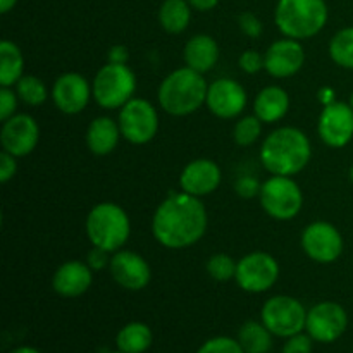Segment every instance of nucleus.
Here are the masks:
<instances>
[{
    "label": "nucleus",
    "instance_id": "obj_41",
    "mask_svg": "<svg viewBox=\"0 0 353 353\" xmlns=\"http://www.w3.org/2000/svg\"><path fill=\"white\" fill-rule=\"evenodd\" d=\"M192 9L200 10V12H209V10L216 9L219 0H188Z\"/></svg>",
    "mask_w": 353,
    "mask_h": 353
},
{
    "label": "nucleus",
    "instance_id": "obj_5",
    "mask_svg": "<svg viewBox=\"0 0 353 353\" xmlns=\"http://www.w3.org/2000/svg\"><path fill=\"white\" fill-rule=\"evenodd\" d=\"M86 236L93 247L116 254L128 241L131 223L123 207L112 202H102L90 210L86 217Z\"/></svg>",
    "mask_w": 353,
    "mask_h": 353
},
{
    "label": "nucleus",
    "instance_id": "obj_2",
    "mask_svg": "<svg viewBox=\"0 0 353 353\" xmlns=\"http://www.w3.org/2000/svg\"><path fill=\"white\" fill-rule=\"evenodd\" d=\"M312 147L307 134L299 128L285 126L272 131L261 148L262 165L272 176H293L307 168Z\"/></svg>",
    "mask_w": 353,
    "mask_h": 353
},
{
    "label": "nucleus",
    "instance_id": "obj_3",
    "mask_svg": "<svg viewBox=\"0 0 353 353\" xmlns=\"http://www.w3.org/2000/svg\"><path fill=\"white\" fill-rule=\"evenodd\" d=\"M209 86L202 72L192 68H179L162 79L157 99L162 109L171 116H188L205 103Z\"/></svg>",
    "mask_w": 353,
    "mask_h": 353
},
{
    "label": "nucleus",
    "instance_id": "obj_38",
    "mask_svg": "<svg viewBox=\"0 0 353 353\" xmlns=\"http://www.w3.org/2000/svg\"><path fill=\"white\" fill-rule=\"evenodd\" d=\"M17 157H14V155L7 154V152L2 150V154H0V181L6 185L7 181H10V179L14 178V174H16L17 171V162H16Z\"/></svg>",
    "mask_w": 353,
    "mask_h": 353
},
{
    "label": "nucleus",
    "instance_id": "obj_31",
    "mask_svg": "<svg viewBox=\"0 0 353 353\" xmlns=\"http://www.w3.org/2000/svg\"><path fill=\"white\" fill-rule=\"evenodd\" d=\"M236 264L228 254H214L207 261V272L216 281H230L236 274Z\"/></svg>",
    "mask_w": 353,
    "mask_h": 353
},
{
    "label": "nucleus",
    "instance_id": "obj_14",
    "mask_svg": "<svg viewBox=\"0 0 353 353\" xmlns=\"http://www.w3.org/2000/svg\"><path fill=\"white\" fill-rule=\"evenodd\" d=\"M40 140V126L28 114H14L10 119L2 123L0 145L3 152L14 157H26L37 148Z\"/></svg>",
    "mask_w": 353,
    "mask_h": 353
},
{
    "label": "nucleus",
    "instance_id": "obj_43",
    "mask_svg": "<svg viewBox=\"0 0 353 353\" xmlns=\"http://www.w3.org/2000/svg\"><path fill=\"white\" fill-rule=\"evenodd\" d=\"M17 0H0V12L7 14L16 7Z\"/></svg>",
    "mask_w": 353,
    "mask_h": 353
},
{
    "label": "nucleus",
    "instance_id": "obj_22",
    "mask_svg": "<svg viewBox=\"0 0 353 353\" xmlns=\"http://www.w3.org/2000/svg\"><path fill=\"white\" fill-rule=\"evenodd\" d=\"M255 116L265 124L283 119L290 110V95L281 86H268L261 90L254 102Z\"/></svg>",
    "mask_w": 353,
    "mask_h": 353
},
{
    "label": "nucleus",
    "instance_id": "obj_7",
    "mask_svg": "<svg viewBox=\"0 0 353 353\" xmlns=\"http://www.w3.org/2000/svg\"><path fill=\"white\" fill-rule=\"evenodd\" d=\"M261 205L269 217L290 221L303 207V193L290 176H272L261 186Z\"/></svg>",
    "mask_w": 353,
    "mask_h": 353
},
{
    "label": "nucleus",
    "instance_id": "obj_39",
    "mask_svg": "<svg viewBox=\"0 0 353 353\" xmlns=\"http://www.w3.org/2000/svg\"><path fill=\"white\" fill-rule=\"evenodd\" d=\"M110 252L103 250V248L93 247L88 254V265L92 268V271H102L103 268L110 264L109 259Z\"/></svg>",
    "mask_w": 353,
    "mask_h": 353
},
{
    "label": "nucleus",
    "instance_id": "obj_23",
    "mask_svg": "<svg viewBox=\"0 0 353 353\" xmlns=\"http://www.w3.org/2000/svg\"><path fill=\"white\" fill-rule=\"evenodd\" d=\"M119 137H123L119 124L114 123L110 117H97L86 130V145L92 154L107 155L117 147Z\"/></svg>",
    "mask_w": 353,
    "mask_h": 353
},
{
    "label": "nucleus",
    "instance_id": "obj_27",
    "mask_svg": "<svg viewBox=\"0 0 353 353\" xmlns=\"http://www.w3.org/2000/svg\"><path fill=\"white\" fill-rule=\"evenodd\" d=\"M272 336L274 334L264 326L262 321H247L241 324L236 340L245 353H269L272 347Z\"/></svg>",
    "mask_w": 353,
    "mask_h": 353
},
{
    "label": "nucleus",
    "instance_id": "obj_15",
    "mask_svg": "<svg viewBox=\"0 0 353 353\" xmlns=\"http://www.w3.org/2000/svg\"><path fill=\"white\" fill-rule=\"evenodd\" d=\"M110 276L124 290L140 292L152 281V269L140 254L131 250H119L110 259Z\"/></svg>",
    "mask_w": 353,
    "mask_h": 353
},
{
    "label": "nucleus",
    "instance_id": "obj_9",
    "mask_svg": "<svg viewBox=\"0 0 353 353\" xmlns=\"http://www.w3.org/2000/svg\"><path fill=\"white\" fill-rule=\"evenodd\" d=\"M121 134L133 145H145L154 140L159 130L155 107L145 99H131L119 110Z\"/></svg>",
    "mask_w": 353,
    "mask_h": 353
},
{
    "label": "nucleus",
    "instance_id": "obj_18",
    "mask_svg": "<svg viewBox=\"0 0 353 353\" xmlns=\"http://www.w3.org/2000/svg\"><path fill=\"white\" fill-rule=\"evenodd\" d=\"M305 64V50L300 40L283 38L274 41L264 54V69L272 78H290Z\"/></svg>",
    "mask_w": 353,
    "mask_h": 353
},
{
    "label": "nucleus",
    "instance_id": "obj_35",
    "mask_svg": "<svg viewBox=\"0 0 353 353\" xmlns=\"http://www.w3.org/2000/svg\"><path fill=\"white\" fill-rule=\"evenodd\" d=\"M314 340L310 334L299 333L295 336L286 338L285 345H283V353H312Z\"/></svg>",
    "mask_w": 353,
    "mask_h": 353
},
{
    "label": "nucleus",
    "instance_id": "obj_46",
    "mask_svg": "<svg viewBox=\"0 0 353 353\" xmlns=\"http://www.w3.org/2000/svg\"><path fill=\"white\" fill-rule=\"evenodd\" d=\"M350 105L353 107V92H352V97H350Z\"/></svg>",
    "mask_w": 353,
    "mask_h": 353
},
{
    "label": "nucleus",
    "instance_id": "obj_4",
    "mask_svg": "<svg viewBox=\"0 0 353 353\" xmlns=\"http://www.w3.org/2000/svg\"><path fill=\"white\" fill-rule=\"evenodd\" d=\"M327 3L324 0H278L274 10L276 26L286 38L307 40L326 26Z\"/></svg>",
    "mask_w": 353,
    "mask_h": 353
},
{
    "label": "nucleus",
    "instance_id": "obj_20",
    "mask_svg": "<svg viewBox=\"0 0 353 353\" xmlns=\"http://www.w3.org/2000/svg\"><path fill=\"white\" fill-rule=\"evenodd\" d=\"M93 281V271L79 261L64 262L52 278V288L64 299H78L85 295Z\"/></svg>",
    "mask_w": 353,
    "mask_h": 353
},
{
    "label": "nucleus",
    "instance_id": "obj_36",
    "mask_svg": "<svg viewBox=\"0 0 353 353\" xmlns=\"http://www.w3.org/2000/svg\"><path fill=\"white\" fill-rule=\"evenodd\" d=\"M240 69L247 74H257L261 69H264V57L257 50H245L240 55Z\"/></svg>",
    "mask_w": 353,
    "mask_h": 353
},
{
    "label": "nucleus",
    "instance_id": "obj_8",
    "mask_svg": "<svg viewBox=\"0 0 353 353\" xmlns=\"http://www.w3.org/2000/svg\"><path fill=\"white\" fill-rule=\"evenodd\" d=\"M307 312L300 300L286 295H276L264 303L261 321L278 338H290L303 333L307 324Z\"/></svg>",
    "mask_w": 353,
    "mask_h": 353
},
{
    "label": "nucleus",
    "instance_id": "obj_24",
    "mask_svg": "<svg viewBox=\"0 0 353 353\" xmlns=\"http://www.w3.org/2000/svg\"><path fill=\"white\" fill-rule=\"evenodd\" d=\"M154 343V333L145 323L126 324L116 336V347L124 353H145Z\"/></svg>",
    "mask_w": 353,
    "mask_h": 353
},
{
    "label": "nucleus",
    "instance_id": "obj_16",
    "mask_svg": "<svg viewBox=\"0 0 353 353\" xmlns=\"http://www.w3.org/2000/svg\"><path fill=\"white\" fill-rule=\"evenodd\" d=\"M92 95V86L79 72H65L59 76L52 86V100L55 107L69 116L85 110Z\"/></svg>",
    "mask_w": 353,
    "mask_h": 353
},
{
    "label": "nucleus",
    "instance_id": "obj_29",
    "mask_svg": "<svg viewBox=\"0 0 353 353\" xmlns=\"http://www.w3.org/2000/svg\"><path fill=\"white\" fill-rule=\"evenodd\" d=\"M16 93L21 99V102H24L30 107H38L47 100L48 92L45 88V85L41 83V79H38L37 76L24 74L19 81L16 83Z\"/></svg>",
    "mask_w": 353,
    "mask_h": 353
},
{
    "label": "nucleus",
    "instance_id": "obj_10",
    "mask_svg": "<svg viewBox=\"0 0 353 353\" xmlns=\"http://www.w3.org/2000/svg\"><path fill=\"white\" fill-rule=\"evenodd\" d=\"M279 278V264L271 254L252 252L238 261L236 279L238 286L248 293L269 292Z\"/></svg>",
    "mask_w": 353,
    "mask_h": 353
},
{
    "label": "nucleus",
    "instance_id": "obj_47",
    "mask_svg": "<svg viewBox=\"0 0 353 353\" xmlns=\"http://www.w3.org/2000/svg\"><path fill=\"white\" fill-rule=\"evenodd\" d=\"M110 353H124V352H119V350H117V352H110Z\"/></svg>",
    "mask_w": 353,
    "mask_h": 353
},
{
    "label": "nucleus",
    "instance_id": "obj_30",
    "mask_svg": "<svg viewBox=\"0 0 353 353\" xmlns=\"http://www.w3.org/2000/svg\"><path fill=\"white\" fill-rule=\"evenodd\" d=\"M262 133V121L257 116H245L234 124L233 140L240 147H250Z\"/></svg>",
    "mask_w": 353,
    "mask_h": 353
},
{
    "label": "nucleus",
    "instance_id": "obj_42",
    "mask_svg": "<svg viewBox=\"0 0 353 353\" xmlns=\"http://www.w3.org/2000/svg\"><path fill=\"white\" fill-rule=\"evenodd\" d=\"M319 100H321V103H323V105H327V103L334 102V100H333V90H330V88L321 90Z\"/></svg>",
    "mask_w": 353,
    "mask_h": 353
},
{
    "label": "nucleus",
    "instance_id": "obj_34",
    "mask_svg": "<svg viewBox=\"0 0 353 353\" xmlns=\"http://www.w3.org/2000/svg\"><path fill=\"white\" fill-rule=\"evenodd\" d=\"M238 26H240L241 33L248 38H259L264 31L261 19L254 12H241L238 16Z\"/></svg>",
    "mask_w": 353,
    "mask_h": 353
},
{
    "label": "nucleus",
    "instance_id": "obj_21",
    "mask_svg": "<svg viewBox=\"0 0 353 353\" xmlns=\"http://www.w3.org/2000/svg\"><path fill=\"white\" fill-rule=\"evenodd\" d=\"M219 45L209 34H195L185 45V62L196 72L212 71L219 61Z\"/></svg>",
    "mask_w": 353,
    "mask_h": 353
},
{
    "label": "nucleus",
    "instance_id": "obj_32",
    "mask_svg": "<svg viewBox=\"0 0 353 353\" xmlns=\"http://www.w3.org/2000/svg\"><path fill=\"white\" fill-rule=\"evenodd\" d=\"M196 353H245V350L234 338L216 336L207 340Z\"/></svg>",
    "mask_w": 353,
    "mask_h": 353
},
{
    "label": "nucleus",
    "instance_id": "obj_25",
    "mask_svg": "<svg viewBox=\"0 0 353 353\" xmlns=\"http://www.w3.org/2000/svg\"><path fill=\"white\" fill-rule=\"evenodd\" d=\"M192 6L188 0H164L159 9V23L162 30L171 34H179L190 26Z\"/></svg>",
    "mask_w": 353,
    "mask_h": 353
},
{
    "label": "nucleus",
    "instance_id": "obj_45",
    "mask_svg": "<svg viewBox=\"0 0 353 353\" xmlns=\"http://www.w3.org/2000/svg\"><path fill=\"white\" fill-rule=\"evenodd\" d=\"M350 179L353 181V165H352V169H350Z\"/></svg>",
    "mask_w": 353,
    "mask_h": 353
},
{
    "label": "nucleus",
    "instance_id": "obj_6",
    "mask_svg": "<svg viewBox=\"0 0 353 353\" xmlns=\"http://www.w3.org/2000/svg\"><path fill=\"white\" fill-rule=\"evenodd\" d=\"M92 92L102 109H121L137 92V76L126 64L107 62L97 72Z\"/></svg>",
    "mask_w": 353,
    "mask_h": 353
},
{
    "label": "nucleus",
    "instance_id": "obj_44",
    "mask_svg": "<svg viewBox=\"0 0 353 353\" xmlns=\"http://www.w3.org/2000/svg\"><path fill=\"white\" fill-rule=\"evenodd\" d=\"M9 353H41L38 348L34 347H28V345H23V347H17L14 350H10Z\"/></svg>",
    "mask_w": 353,
    "mask_h": 353
},
{
    "label": "nucleus",
    "instance_id": "obj_11",
    "mask_svg": "<svg viewBox=\"0 0 353 353\" xmlns=\"http://www.w3.org/2000/svg\"><path fill=\"white\" fill-rule=\"evenodd\" d=\"M348 327V314L340 303L321 302L307 312L305 331L317 343H334Z\"/></svg>",
    "mask_w": 353,
    "mask_h": 353
},
{
    "label": "nucleus",
    "instance_id": "obj_12",
    "mask_svg": "<svg viewBox=\"0 0 353 353\" xmlns=\"http://www.w3.org/2000/svg\"><path fill=\"white\" fill-rule=\"evenodd\" d=\"M343 236L336 226L326 221L309 224L302 233V248L317 264H331L343 254Z\"/></svg>",
    "mask_w": 353,
    "mask_h": 353
},
{
    "label": "nucleus",
    "instance_id": "obj_19",
    "mask_svg": "<svg viewBox=\"0 0 353 353\" xmlns=\"http://www.w3.org/2000/svg\"><path fill=\"white\" fill-rule=\"evenodd\" d=\"M221 179L223 174L216 162L210 159H196L183 169L179 176V186L185 193L200 199L216 192L221 185Z\"/></svg>",
    "mask_w": 353,
    "mask_h": 353
},
{
    "label": "nucleus",
    "instance_id": "obj_13",
    "mask_svg": "<svg viewBox=\"0 0 353 353\" xmlns=\"http://www.w3.org/2000/svg\"><path fill=\"white\" fill-rule=\"evenodd\" d=\"M321 140L331 148H343L353 138V107L345 102H331L324 105L317 121Z\"/></svg>",
    "mask_w": 353,
    "mask_h": 353
},
{
    "label": "nucleus",
    "instance_id": "obj_40",
    "mask_svg": "<svg viewBox=\"0 0 353 353\" xmlns=\"http://www.w3.org/2000/svg\"><path fill=\"white\" fill-rule=\"evenodd\" d=\"M107 59H109V62H114V64H126L130 54H128V48L124 45H114V47L109 48Z\"/></svg>",
    "mask_w": 353,
    "mask_h": 353
},
{
    "label": "nucleus",
    "instance_id": "obj_37",
    "mask_svg": "<svg viewBox=\"0 0 353 353\" xmlns=\"http://www.w3.org/2000/svg\"><path fill=\"white\" fill-rule=\"evenodd\" d=\"M261 183L255 178H252V176H241L236 181V185H234V190H236L238 195L243 196V199H252V196H255L257 193H261Z\"/></svg>",
    "mask_w": 353,
    "mask_h": 353
},
{
    "label": "nucleus",
    "instance_id": "obj_26",
    "mask_svg": "<svg viewBox=\"0 0 353 353\" xmlns=\"http://www.w3.org/2000/svg\"><path fill=\"white\" fill-rule=\"evenodd\" d=\"M24 57L14 41H0V86H14L23 78Z\"/></svg>",
    "mask_w": 353,
    "mask_h": 353
},
{
    "label": "nucleus",
    "instance_id": "obj_1",
    "mask_svg": "<svg viewBox=\"0 0 353 353\" xmlns=\"http://www.w3.org/2000/svg\"><path fill=\"white\" fill-rule=\"evenodd\" d=\"M207 224V209L199 196L185 192L171 193L152 217V233L162 247L181 250L205 234Z\"/></svg>",
    "mask_w": 353,
    "mask_h": 353
},
{
    "label": "nucleus",
    "instance_id": "obj_33",
    "mask_svg": "<svg viewBox=\"0 0 353 353\" xmlns=\"http://www.w3.org/2000/svg\"><path fill=\"white\" fill-rule=\"evenodd\" d=\"M17 93H14V90H10L9 86H2L0 88V121L6 123L7 119L16 114L17 109Z\"/></svg>",
    "mask_w": 353,
    "mask_h": 353
},
{
    "label": "nucleus",
    "instance_id": "obj_17",
    "mask_svg": "<svg viewBox=\"0 0 353 353\" xmlns=\"http://www.w3.org/2000/svg\"><path fill=\"white\" fill-rule=\"evenodd\" d=\"M205 103L214 116L221 119H234L247 107V92L234 79H217L209 85Z\"/></svg>",
    "mask_w": 353,
    "mask_h": 353
},
{
    "label": "nucleus",
    "instance_id": "obj_28",
    "mask_svg": "<svg viewBox=\"0 0 353 353\" xmlns=\"http://www.w3.org/2000/svg\"><path fill=\"white\" fill-rule=\"evenodd\" d=\"M330 55L340 68L353 69V26L343 28L331 38Z\"/></svg>",
    "mask_w": 353,
    "mask_h": 353
}]
</instances>
